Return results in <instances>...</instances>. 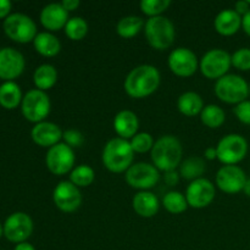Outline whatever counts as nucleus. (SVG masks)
I'll list each match as a JSON object with an SVG mask.
<instances>
[{"instance_id":"obj_37","label":"nucleus","mask_w":250,"mask_h":250,"mask_svg":"<svg viewBox=\"0 0 250 250\" xmlns=\"http://www.w3.org/2000/svg\"><path fill=\"white\" fill-rule=\"evenodd\" d=\"M233 112L239 122L247 125V126H250V100L247 99L237 104L234 106Z\"/></svg>"},{"instance_id":"obj_5","label":"nucleus","mask_w":250,"mask_h":250,"mask_svg":"<svg viewBox=\"0 0 250 250\" xmlns=\"http://www.w3.org/2000/svg\"><path fill=\"white\" fill-rule=\"evenodd\" d=\"M214 92L221 102L237 105L247 100L249 95V84L243 77L227 73L215 83Z\"/></svg>"},{"instance_id":"obj_20","label":"nucleus","mask_w":250,"mask_h":250,"mask_svg":"<svg viewBox=\"0 0 250 250\" xmlns=\"http://www.w3.org/2000/svg\"><path fill=\"white\" fill-rule=\"evenodd\" d=\"M139 128L138 116L131 110H121L114 119V129L117 136L126 141H131Z\"/></svg>"},{"instance_id":"obj_1","label":"nucleus","mask_w":250,"mask_h":250,"mask_svg":"<svg viewBox=\"0 0 250 250\" xmlns=\"http://www.w3.org/2000/svg\"><path fill=\"white\" fill-rule=\"evenodd\" d=\"M161 82L160 71L153 65H139L132 68L125 78L124 88L128 97L144 99L158 90Z\"/></svg>"},{"instance_id":"obj_10","label":"nucleus","mask_w":250,"mask_h":250,"mask_svg":"<svg viewBox=\"0 0 250 250\" xmlns=\"http://www.w3.org/2000/svg\"><path fill=\"white\" fill-rule=\"evenodd\" d=\"M125 180L131 188L144 192L158 185L160 180V171L153 164L136 163L126 171Z\"/></svg>"},{"instance_id":"obj_24","label":"nucleus","mask_w":250,"mask_h":250,"mask_svg":"<svg viewBox=\"0 0 250 250\" xmlns=\"http://www.w3.org/2000/svg\"><path fill=\"white\" fill-rule=\"evenodd\" d=\"M177 109L185 116L194 117L204 109V102L198 93L185 92L178 97Z\"/></svg>"},{"instance_id":"obj_27","label":"nucleus","mask_w":250,"mask_h":250,"mask_svg":"<svg viewBox=\"0 0 250 250\" xmlns=\"http://www.w3.org/2000/svg\"><path fill=\"white\" fill-rule=\"evenodd\" d=\"M33 82L37 89L43 92L51 89L58 82V71L50 63H43L34 71Z\"/></svg>"},{"instance_id":"obj_28","label":"nucleus","mask_w":250,"mask_h":250,"mask_svg":"<svg viewBox=\"0 0 250 250\" xmlns=\"http://www.w3.org/2000/svg\"><path fill=\"white\" fill-rule=\"evenodd\" d=\"M144 26H146V23H144L142 17L129 15V16L122 17L117 22L116 33L124 39H131L136 37L142 29H144Z\"/></svg>"},{"instance_id":"obj_21","label":"nucleus","mask_w":250,"mask_h":250,"mask_svg":"<svg viewBox=\"0 0 250 250\" xmlns=\"http://www.w3.org/2000/svg\"><path fill=\"white\" fill-rule=\"evenodd\" d=\"M214 27L220 36L231 37L242 28V16L233 9H225L215 17Z\"/></svg>"},{"instance_id":"obj_44","label":"nucleus","mask_w":250,"mask_h":250,"mask_svg":"<svg viewBox=\"0 0 250 250\" xmlns=\"http://www.w3.org/2000/svg\"><path fill=\"white\" fill-rule=\"evenodd\" d=\"M14 250H36V248L31 243H28V242H23V243L16 244Z\"/></svg>"},{"instance_id":"obj_25","label":"nucleus","mask_w":250,"mask_h":250,"mask_svg":"<svg viewBox=\"0 0 250 250\" xmlns=\"http://www.w3.org/2000/svg\"><path fill=\"white\" fill-rule=\"evenodd\" d=\"M23 95L20 85L15 81H7L0 85V105L7 110L16 109L21 105Z\"/></svg>"},{"instance_id":"obj_31","label":"nucleus","mask_w":250,"mask_h":250,"mask_svg":"<svg viewBox=\"0 0 250 250\" xmlns=\"http://www.w3.org/2000/svg\"><path fill=\"white\" fill-rule=\"evenodd\" d=\"M94 180L95 172L89 165L82 164V165L75 166V168L70 172V182H72L78 188L89 187L94 182Z\"/></svg>"},{"instance_id":"obj_38","label":"nucleus","mask_w":250,"mask_h":250,"mask_svg":"<svg viewBox=\"0 0 250 250\" xmlns=\"http://www.w3.org/2000/svg\"><path fill=\"white\" fill-rule=\"evenodd\" d=\"M234 11L239 15V16L243 17L244 15H247L250 11V5L248 0H241V1H237L234 4Z\"/></svg>"},{"instance_id":"obj_3","label":"nucleus","mask_w":250,"mask_h":250,"mask_svg":"<svg viewBox=\"0 0 250 250\" xmlns=\"http://www.w3.org/2000/svg\"><path fill=\"white\" fill-rule=\"evenodd\" d=\"M133 159L134 151L129 141L120 137L110 139L103 149V165L112 173H126V171L134 164Z\"/></svg>"},{"instance_id":"obj_12","label":"nucleus","mask_w":250,"mask_h":250,"mask_svg":"<svg viewBox=\"0 0 250 250\" xmlns=\"http://www.w3.org/2000/svg\"><path fill=\"white\" fill-rule=\"evenodd\" d=\"M33 233V220L22 211L10 215L4 224V236L12 243H23Z\"/></svg>"},{"instance_id":"obj_45","label":"nucleus","mask_w":250,"mask_h":250,"mask_svg":"<svg viewBox=\"0 0 250 250\" xmlns=\"http://www.w3.org/2000/svg\"><path fill=\"white\" fill-rule=\"evenodd\" d=\"M243 192L247 197H250V178L247 180L246 186H244V188H243Z\"/></svg>"},{"instance_id":"obj_46","label":"nucleus","mask_w":250,"mask_h":250,"mask_svg":"<svg viewBox=\"0 0 250 250\" xmlns=\"http://www.w3.org/2000/svg\"><path fill=\"white\" fill-rule=\"evenodd\" d=\"M2 234H4V226H2V225L0 224V237H1Z\"/></svg>"},{"instance_id":"obj_4","label":"nucleus","mask_w":250,"mask_h":250,"mask_svg":"<svg viewBox=\"0 0 250 250\" xmlns=\"http://www.w3.org/2000/svg\"><path fill=\"white\" fill-rule=\"evenodd\" d=\"M144 34L149 45L159 51L171 48L175 42V26L165 16L148 19L144 26Z\"/></svg>"},{"instance_id":"obj_2","label":"nucleus","mask_w":250,"mask_h":250,"mask_svg":"<svg viewBox=\"0 0 250 250\" xmlns=\"http://www.w3.org/2000/svg\"><path fill=\"white\" fill-rule=\"evenodd\" d=\"M182 156V143L172 134H165L156 139L150 151L153 165L163 172H170L180 167Z\"/></svg>"},{"instance_id":"obj_23","label":"nucleus","mask_w":250,"mask_h":250,"mask_svg":"<svg viewBox=\"0 0 250 250\" xmlns=\"http://www.w3.org/2000/svg\"><path fill=\"white\" fill-rule=\"evenodd\" d=\"M33 46L44 58H54L61 51V42L51 32H39L34 38Z\"/></svg>"},{"instance_id":"obj_6","label":"nucleus","mask_w":250,"mask_h":250,"mask_svg":"<svg viewBox=\"0 0 250 250\" xmlns=\"http://www.w3.org/2000/svg\"><path fill=\"white\" fill-rule=\"evenodd\" d=\"M5 34L16 43L26 44L33 42L37 32V24L33 20L21 12L10 14L2 23Z\"/></svg>"},{"instance_id":"obj_33","label":"nucleus","mask_w":250,"mask_h":250,"mask_svg":"<svg viewBox=\"0 0 250 250\" xmlns=\"http://www.w3.org/2000/svg\"><path fill=\"white\" fill-rule=\"evenodd\" d=\"M170 0H142L139 7L141 11L149 19L163 16L164 12L170 7Z\"/></svg>"},{"instance_id":"obj_29","label":"nucleus","mask_w":250,"mask_h":250,"mask_svg":"<svg viewBox=\"0 0 250 250\" xmlns=\"http://www.w3.org/2000/svg\"><path fill=\"white\" fill-rule=\"evenodd\" d=\"M199 116L202 124L209 128H219L226 121V114H225L224 109L215 104H209L204 106Z\"/></svg>"},{"instance_id":"obj_17","label":"nucleus","mask_w":250,"mask_h":250,"mask_svg":"<svg viewBox=\"0 0 250 250\" xmlns=\"http://www.w3.org/2000/svg\"><path fill=\"white\" fill-rule=\"evenodd\" d=\"M24 56L19 50L10 46L0 49V78L5 82L20 77L24 71Z\"/></svg>"},{"instance_id":"obj_39","label":"nucleus","mask_w":250,"mask_h":250,"mask_svg":"<svg viewBox=\"0 0 250 250\" xmlns=\"http://www.w3.org/2000/svg\"><path fill=\"white\" fill-rule=\"evenodd\" d=\"M12 4L9 0H0V19H6L11 11Z\"/></svg>"},{"instance_id":"obj_40","label":"nucleus","mask_w":250,"mask_h":250,"mask_svg":"<svg viewBox=\"0 0 250 250\" xmlns=\"http://www.w3.org/2000/svg\"><path fill=\"white\" fill-rule=\"evenodd\" d=\"M178 180H180V173L177 171H170V172H165V182L167 186L172 187V186L177 185Z\"/></svg>"},{"instance_id":"obj_18","label":"nucleus","mask_w":250,"mask_h":250,"mask_svg":"<svg viewBox=\"0 0 250 250\" xmlns=\"http://www.w3.org/2000/svg\"><path fill=\"white\" fill-rule=\"evenodd\" d=\"M63 131L54 122L43 121L36 124L31 131V137L37 146L42 148H51L62 141Z\"/></svg>"},{"instance_id":"obj_30","label":"nucleus","mask_w":250,"mask_h":250,"mask_svg":"<svg viewBox=\"0 0 250 250\" xmlns=\"http://www.w3.org/2000/svg\"><path fill=\"white\" fill-rule=\"evenodd\" d=\"M163 207L170 214L180 215L188 209V203L186 195L177 190H170L163 198Z\"/></svg>"},{"instance_id":"obj_32","label":"nucleus","mask_w":250,"mask_h":250,"mask_svg":"<svg viewBox=\"0 0 250 250\" xmlns=\"http://www.w3.org/2000/svg\"><path fill=\"white\" fill-rule=\"evenodd\" d=\"M63 31L68 39L73 42H80L84 39L88 34V23L83 17H71L66 23Z\"/></svg>"},{"instance_id":"obj_36","label":"nucleus","mask_w":250,"mask_h":250,"mask_svg":"<svg viewBox=\"0 0 250 250\" xmlns=\"http://www.w3.org/2000/svg\"><path fill=\"white\" fill-rule=\"evenodd\" d=\"M62 141V143H65L66 146H68L72 149H76L83 146V143H84V136L78 129L70 128L63 131Z\"/></svg>"},{"instance_id":"obj_22","label":"nucleus","mask_w":250,"mask_h":250,"mask_svg":"<svg viewBox=\"0 0 250 250\" xmlns=\"http://www.w3.org/2000/svg\"><path fill=\"white\" fill-rule=\"evenodd\" d=\"M132 208L138 216L150 219L158 214L160 209V202L154 193L144 190L134 195L132 199Z\"/></svg>"},{"instance_id":"obj_41","label":"nucleus","mask_w":250,"mask_h":250,"mask_svg":"<svg viewBox=\"0 0 250 250\" xmlns=\"http://www.w3.org/2000/svg\"><path fill=\"white\" fill-rule=\"evenodd\" d=\"M80 4L81 2L78 1V0H63V1L61 2V5L63 6V9H65L67 12L77 10L78 7H80Z\"/></svg>"},{"instance_id":"obj_11","label":"nucleus","mask_w":250,"mask_h":250,"mask_svg":"<svg viewBox=\"0 0 250 250\" xmlns=\"http://www.w3.org/2000/svg\"><path fill=\"white\" fill-rule=\"evenodd\" d=\"M75 151L65 143H59L48 149L45 155L46 168L55 176H63L75 168Z\"/></svg>"},{"instance_id":"obj_43","label":"nucleus","mask_w":250,"mask_h":250,"mask_svg":"<svg viewBox=\"0 0 250 250\" xmlns=\"http://www.w3.org/2000/svg\"><path fill=\"white\" fill-rule=\"evenodd\" d=\"M242 28H243L244 33L250 37V11L242 17Z\"/></svg>"},{"instance_id":"obj_16","label":"nucleus","mask_w":250,"mask_h":250,"mask_svg":"<svg viewBox=\"0 0 250 250\" xmlns=\"http://www.w3.org/2000/svg\"><path fill=\"white\" fill-rule=\"evenodd\" d=\"M247 175L239 166L237 165H224L219 168L216 173L217 188L226 194H237L243 192V188L247 182Z\"/></svg>"},{"instance_id":"obj_47","label":"nucleus","mask_w":250,"mask_h":250,"mask_svg":"<svg viewBox=\"0 0 250 250\" xmlns=\"http://www.w3.org/2000/svg\"><path fill=\"white\" fill-rule=\"evenodd\" d=\"M249 95H250V84H249Z\"/></svg>"},{"instance_id":"obj_34","label":"nucleus","mask_w":250,"mask_h":250,"mask_svg":"<svg viewBox=\"0 0 250 250\" xmlns=\"http://www.w3.org/2000/svg\"><path fill=\"white\" fill-rule=\"evenodd\" d=\"M131 143L132 149H133L134 154H146L148 151H151L153 149L154 141L153 136L150 133H146V132H141V133H137L133 138L129 141Z\"/></svg>"},{"instance_id":"obj_26","label":"nucleus","mask_w":250,"mask_h":250,"mask_svg":"<svg viewBox=\"0 0 250 250\" xmlns=\"http://www.w3.org/2000/svg\"><path fill=\"white\" fill-rule=\"evenodd\" d=\"M207 171V164L204 159L200 156H189V158L182 160L180 165V177L186 181H195L198 178H202L203 175Z\"/></svg>"},{"instance_id":"obj_14","label":"nucleus","mask_w":250,"mask_h":250,"mask_svg":"<svg viewBox=\"0 0 250 250\" xmlns=\"http://www.w3.org/2000/svg\"><path fill=\"white\" fill-rule=\"evenodd\" d=\"M185 195L188 207L193 208V209H204L214 202L215 195H216V188L211 181L202 177L192 181L188 185Z\"/></svg>"},{"instance_id":"obj_9","label":"nucleus","mask_w":250,"mask_h":250,"mask_svg":"<svg viewBox=\"0 0 250 250\" xmlns=\"http://www.w3.org/2000/svg\"><path fill=\"white\" fill-rule=\"evenodd\" d=\"M231 66V55L224 49H211L199 61L200 72L208 80H220L229 73Z\"/></svg>"},{"instance_id":"obj_7","label":"nucleus","mask_w":250,"mask_h":250,"mask_svg":"<svg viewBox=\"0 0 250 250\" xmlns=\"http://www.w3.org/2000/svg\"><path fill=\"white\" fill-rule=\"evenodd\" d=\"M50 98L45 92L39 89H31L23 95L21 103V111L24 119L33 124L45 121L50 114Z\"/></svg>"},{"instance_id":"obj_8","label":"nucleus","mask_w":250,"mask_h":250,"mask_svg":"<svg viewBox=\"0 0 250 250\" xmlns=\"http://www.w3.org/2000/svg\"><path fill=\"white\" fill-rule=\"evenodd\" d=\"M216 151L220 163L224 165H237L248 154V142L241 134H226L217 143Z\"/></svg>"},{"instance_id":"obj_42","label":"nucleus","mask_w":250,"mask_h":250,"mask_svg":"<svg viewBox=\"0 0 250 250\" xmlns=\"http://www.w3.org/2000/svg\"><path fill=\"white\" fill-rule=\"evenodd\" d=\"M204 158L207 159V160H215V159H217V151H216V146H209V148L205 149L204 151Z\"/></svg>"},{"instance_id":"obj_15","label":"nucleus","mask_w":250,"mask_h":250,"mask_svg":"<svg viewBox=\"0 0 250 250\" xmlns=\"http://www.w3.org/2000/svg\"><path fill=\"white\" fill-rule=\"evenodd\" d=\"M53 202L62 212H75L82 204V194L80 188L70 181H61L53 190Z\"/></svg>"},{"instance_id":"obj_13","label":"nucleus","mask_w":250,"mask_h":250,"mask_svg":"<svg viewBox=\"0 0 250 250\" xmlns=\"http://www.w3.org/2000/svg\"><path fill=\"white\" fill-rule=\"evenodd\" d=\"M167 65L171 72L177 77L187 78L194 75L199 68V60L194 51L188 48H176L167 58Z\"/></svg>"},{"instance_id":"obj_35","label":"nucleus","mask_w":250,"mask_h":250,"mask_svg":"<svg viewBox=\"0 0 250 250\" xmlns=\"http://www.w3.org/2000/svg\"><path fill=\"white\" fill-rule=\"evenodd\" d=\"M232 66L239 71H250V48H241L231 55Z\"/></svg>"},{"instance_id":"obj_19","label":"nucleus","mask_w":250,"mask_h":250,"mask_svg":"<svg viewBox=\"0 0 250 250\" xmlns=\"http://www.w3.org/2000/svg\"><path fill=\"white\" fill-rule=\"evenodd\" d=\"M39 20L46 32H58L65 28L70 19L68 12L63 9L61 2H51L42 9Z\"/></svg>"}]
</instances>
